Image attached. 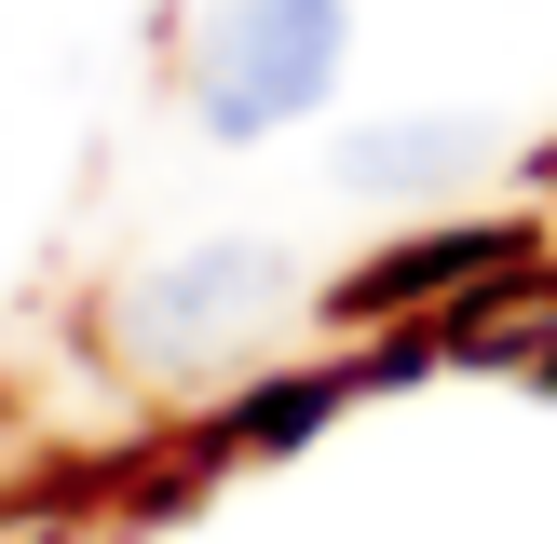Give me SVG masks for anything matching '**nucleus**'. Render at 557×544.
Instances as JSON below:
<instances>
[{
  "label": "nucleus",
  "instance_id": "f257e3e1",
  "mask_svg": "<svg viewBox=\"0 0 557 544\" xmlns=\"http://www.w3.org/2000/svg\"><path fill=\"white\" fill-rule=\"evenodd\" d=\"M326 82H341V0H205V41H190L205 136H272Z\"/></svg>",
  "mask_w": 557,
  "mask_h": 544
},
{
  "label": "nucleus",
  "instance_id": "f03ea898",
  "mask_svg": "<svg viewBox=\"0 0 557 544\" xmlns=\"http://www.w3.org/2000/svg\"><path fill=\"white\" fill-rule=\"evenodd\" d=\"M272 299H286L272 245H190L177 272L136 286V341H150V354H218V341H245Z\"/></svg>",
  "mask_w": 557,
  "mask_h": 544
},
{
  "label": "nucleus",
  "instance_id": "7ed1b4c3",
  "mask_svg": "<svg viewBox=\"0 0 557 544\" xmlns=\"http://www.w3.org/2000/svg\"><path fill=\"white\" fill-rule=\"evenodd\" d=\"M476 150H490L476 123H368V136L341 150V177H354V190H435V177H462Z\"/></svg>",
  "mask_w": 557,
  "mask_h": 544
}]
</instances>
